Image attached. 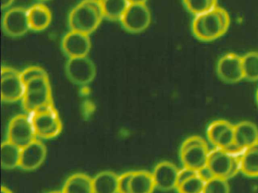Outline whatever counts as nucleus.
<instances>
[{"mask_svg": "<svg viewBox=\"0 0 258 193\" xmlns=\"http://www.w3.org/2000/svg\"><path fill=\"white\" fill-rule=\"evenodd\" d=\"M207 144L205 140L202 138L200 136H191L188 137V138L185 139L182 144H181L180 148H179V152H183L192 146H198V145Z\"/></svg>", "mask_w": 258, "mask_h": 193, "instance_id": "32", "label": "nucleus"}, {"mask_svg": "<svg viewBox=\"0 0 258 193\" xmlns=\"http://www.w3.org/2000/svg\"><path fill=\"white\" fill-rule=\"evenodd\" d=\"M104 18L110 21H120L130 3L127 0H99Z\"/></svg>", "mask_w": 258, "mask_h": 193, "instance_id": "23", "label": "nucleus"}, {"mask_svg": "<svg viewBox=\"0 0 258 193\" xmlns=\"http://www.w3.org/2000/svg\"><path fill=\"white\" fill-rule=\"evenodd\" d=\"M217 74L222 81L229 84L244 79L242 56L233 52L222 56L217 61Z\"/></svg>", "mask_w": 258, "mask_h": 193, "instance_id": "10", "label": "nucleus"}, {"mask_svg": "<svg viewBox=\"0 0 258 193\" xmlns=\"http://www.w3.org/2000/svg\"><path fill=\"white\" fill-rule=\"evenodd\" d=\"M40 1H49V0H40Z\"/></svg>", "mask_w": 258, "mask_h": 193, "instance_id": "39", "label": "nucleus"}, {"mask_svg": "<svg viewBox=\"0 0 258 193\" xmlns=\"http://www.w3.org/2000/svg\"><path fill=\"white\" fill-rule=\"evenodd\" d=\"M1 193H13L11 190L9 189L7 187L2 186L1 188Z\"/></svg>", "mask_w": 258, "mask_h": 193, "instance_id": "36", "label": "nucleus"}, {"mask_svg": "<svg viewBox=\"0 0 258 193\" xmlns=\"http://www.w3.org/2000/svg\"><path fill=\"white\" fill-rule=\"evenodd\" d=\"M206 181L197 174L182 182L176 186L178 193H203Z\"/></svg>", "mask_w": 258, "mask_h": 193, "instance_id": "26", "label": "nucleus"}, {"mask_svg": "<svg viewBox=\"0 0 258 193\" xmlns=\"http://www.w3.org/2000/svg\"><path fill=\"white\" fill-rule=\"evenodd\" d=\"M234 140H235V134H234V125L231 124L227 128L222 132L216 141L214 146L220 149L229 151L232 147H234Z\"/></svg>", "mask_w": 258, "mask_h": 193, "instance_id": "29", "label": "nucleus"}, {"mask_svg": "<svg viewBox=\"0 0 258 193\" xmlns=\"http://www.w3.org/2000/svg\"><path fill=\"white\" fill-rule=\"evenodd\" d=\"M230 125V122L223 119H218L211 122L207 128V137L210 143L214 146L219 136Z\"/></svg>", "mask_w": 258, "mask_h": 193, "instance_id": "28", "label": "nucleus"}, {"mask_svg": "<svg viewBox=\"0 0 258 193\" xmlns=\"http://www.w3.org/2000/svg\"><path fill=\"white\" fill-rule=\"evenodd\" d=\"M130 4H146L148 0H127Z\"/></svg>", "mask_w": 258, "mask_h": 193, "instance_id": "35", "label": "nucleus"}, {"mask_svg": "<svg viewBox=\"0 0 258 193\" xmlns=\"http://www.w3.org/2000/svg\"><path fill=\"white\" fill-rule=\"evenodd\" d=\"M118 179L114 172H100L93 178L94 193H118Z\"/></svg>", "mask_w": 258, "mask_h": 193, "instance_id": "19", "label": "nucleus"}, {"mask_svg": "<svg viewBox=\"0 0 258 193\" xmlns=\"http://www.w3.org/2000/svg\"><path fill=\"white\" fill-rule=\"evenodd\" d=\"M30 117L37 137L40 138H55L61 132L62 123L53 104L34 112Z\"/></svg>", "mask_w": 258, "mask_h": 193, "instance_id": "4", "label": "nucleus"}, {"mask_svg": "<svg viewBox=\"0 0 258 193\" xmlns=\"http://www.w3.org/2000/svg\"><path fill=\"white\" fill-rule=\"evenodd\" d=\"M234 147L244 151L258 142V128L253 122L242 121L234 125Z\"/></svg>", "mask_w": 258, "mask_h": 193, "instance_id": "15", "label": "nucleus"}, {"mask_svg": "<svg viewBox=\"0 0 258 193\" xmlns=\"http://www.w3.org/2000/svg\"><path fill=\"white\" fill-rule=\"evenodd\" d=\"M244 79L250 81L258 80V52L250 51L242 56Z\"/></svg>", "mask_w": 258, "mask_h": 193, "instance_id": "24", "label": "nucleus"}, {"mask_svg": "<svg viewBox=\"0 0 258 193\" xmlns=\"http://www.w3.org/2000/svg\"><path fill=\"white\" fill-rule=\"evenodd\" d=\"M36 139L37 134L30 116L17 115L11 119L8 128L9 141L22 149Z\"/></svg>", "mask_w": 258, "mask_h": 193, "instance_id": "6", "label": "nucleus"}, {"mask_svg": "<svg viewBox=\"0 0 258 193\" xmlns=\"http://www.w3.org/2000/svg\"><path fill=\"white\" fill-rule=\"evenodd\" d=\"M209 152L208 144L198 145L179 152V158L183 167L199 172L206 167Z\"/></svg>", "mask_w": 258, "mask_h": 193, "instance_id": "16", "label": "nucleus"}, {"mask_svg": "<svg viewBox=\"0 0 258 193\" xmlns=\"http://www.w3.org/2000/svg\"><path fill=\"white\" fill-rule=\"evenodd\" d=\"M156 188L153 175L146 170L133 171L131 179V193H152Z\"/></svg>", "mask_w": 258, "mask_h": 193, "instance_id": "20", "label": "nucleus"}, {"mask_svg": "<svg viewBox=\"0 0 258 193\" xmlns=\"http://www.w3.org/2000/svg\"><path fill=\"white\" fill-rule=\"evenodd\" d=\"M256 102H257V104H258V89H257V91H256Z\"/></svg>", "mask_w": 258, "mask_h": 193, "instance_id": "38", "label": "nucleus"}, {"mask_svg": "<svg viewBox=\"0 0 258 193\" xmlns=\"http://www.w3.org/2000/svg\"><path fill=\"white\" fill-rule=\"evenodd\" d=\"M66 73L74 84L85 85L94 80L96 67L91 59L85 57L69 58L66 64Z\"/></svg>", "mask_w": 258, "mask_h": 193, "instance_id": "7", "label": "nucleus"}, {"mask_svg": "<svg viewBox=\"0 0 258 193\" xmlns=\"http://www.w3.org/2000/svg\"><path fill=\"white\" fill-rule=\"evenodd\" d=\"M46 154L47 151L44 143L36 139L32 143L22 148L19 167L27 171L36 170L44 162Z\"/></svg>", "mask_w": 258, "mask_h": 193, "instance_id": "12", "label": "nucleus"}, {"mask_svg": "<svg viewBox=\"0 0 258 193\" xmlns=\"http://www.w3.org/2000/svg\"><path fill=\"white\" fill-rule=\"evenodd\" d=\"M3 30L7 36L13 38L21 37L30 30L28 9L15 7L9 9L3 17Z\"/></svg>", "mask_w": 258, "mask_h": 193, "instance_id": "9", "label": "nucleus"}, {"mask_svg": "<svg viewBox=\"0 0 258 193\" xmlns=\"http://www.w3.org/2000/svg\"><path fill=\"white\" fill-rule=\"evenodd\" d=\"M197 173L198 171L192 170V169L185 167H182V169L179 170V173H178L177 185H176V186L182 183L184 181L186 180V179H189L191 176L197 174Z\"/></svg>", "mask_w": 258, "mask_h": 193, "instance_id": "33", "label": "nucleus"}, {"mask_svg": "<svg viewBox=\"0 0 258 193\" xmlns=\"http://www.w3.org/2000/svg\"><path fill=\"white\" fill-rule=\"evenodd\" d=\"M232 158L233 153L232 152L216 147L210 151L207 167L212 172L214 176L229 179Z\"/></svg>", "mask_w": 258, "mask_h": 193, "instance_id": "14", "label": "nucleus"}, {"mask_svg": "<svg viewBox=\"0 0 258 193\" xmlns=\"http://www.w3.org/2000/svg\"><path fill=\"white\" fill-rule=\"evenodd\" d=\"M179 170L170 161H163L157 164L152 172L156 188L161 191H170L176 188Z\"/></svg>", "mask_w": 258, "mask_h": 193, "instance_id": "13", "label": "nucleus"}, {"mask_svg": "<svg viewBox=\"0 0 258 193\" xmlns=\"http://www.w3.org/2000/svg\"><path fill=\"white\" fill-rule=\"evenodd\" d=\"M62 193H94L93 178L86 173H74L66 179Z\"/></svg>", "mask_w": 258, "mask_h": 193, "instance_id": "18", "label": "nucleus"}, {"mask_svg": "<svg viewBox=\"0 0 258 193\" xmlns=\"http://www.w3.org/2000/svg\"><path fill=\"white\" fill-rule=\"evenodd\" d=\"M133 171L125 172L119 176L118 193H131V179Z\"/></svg>", "mask_w": 258, "mask_h": 193, "instance_id": "31", "label": "nucleus"}, {"mask_svg": "<svg viewBox=\"0 0 258 193\" xmlns=\"http://www.w3.org/2000/svg\"><path fill=\"white\" fill-rule=\"evenodd\" d=\"M53 104L49 76H40L25 84L22 98L24 110L31 115L34 112Z\"/></svg>", "mask_w": 258, "mask_h": 193, "instance_id": "3", "label": "nucleus"}, {"mask_svg": "<svg viewBox=\"0 0 258 193\" xmlns=\"http://www.w3.org/2000/svg\"><path fill=\"white\" fill-rule=\"evenodd\" d=\"M90 35L71 30L61 40V49L69 58L85 57L91 49Z\"/></svg>", "mask_w": 258, "mask_h": 193, "instance_id": "11", "label": "nucleus"}, {"mask_svg": "<svg viewBox=\"0 0 258 193\" xmlns=\"http://www.w3.org/2000/svg\"><path fill=\"white\" fill-rule=\"evenodd\" d=\"M25 84L21 72L10 66L1 69V99L3 102L15 103L22 100Z\"/></svg>", "mask_w": 258, "mask_h": 193, "instance_id": "5", "label": "nucleus"}, {"mask_svg": "<svg viewBox=\"0 0 258 193\" xmlns=\"http://www.w3.org/2000/svg\"><path fill=\"white\" fill-rule=\"evenodd\" d=\"M48 193H62V191H49V192Z\"/></svg>", "mask_w": 258, "mask_h": 193, "instance_id": "37", "label": "nucleus"}, {"mask_svg": "<svg viewBox=\"0 0 258 193\" xmlns=\"http://www.w3.org/2000/svg\"><path fill=\"white\" fill-rule=\"evenodd\" d=\"M186 10L194 17L212 10L218 6V0H182Z\"/></svg>", "mask_w": 258, "mask_h": 193, "instance_id": "25", "label": "nucleus"}, {"mask_svg": "<svg viewBox=\"0 0 258 193\" xmlns=\"http://www.w3.org/2000/svg\"><path fill=\"white\" fill-rule=\"evenodd\" d=\"M22 80L25 84L31 80L40 76H47L48 74L44 69L40 66H31L21 72Z\"/></svg>", "mask_w": 258, "mask_h": 193, "instance_id": "30", "label": "nucleus"}, {"mask_svg": "<svg viewBox=\"0 0 258 193\" xmlns=\"http://www.w3.org/2000/svg\"><path fill=\"white\" fill-rule=\"evenodd\" d=\"M103 18L99 0H83L71 11L69 25L71 30L90 35L99 27Z\"/></svg>", "mask_w": 258, "mask_h": 193, "instance_id": "2", "label": "nucleus"}, {"mask_svg": "<svg viewBox=\"0 0 258 193\" xmlns=\"http://www.w3.org/2000/svg\"><path fill=\"white\" fill-rule=\"evenodd\" d=\"M15 0H1V8L4 9H8L14 3Z\"/></svg>", "mask_w": 258, "mask_h": 193, "instance_id": "34", "label": "nucleus"}, {"mask_svg": "<svg viewBox=\"0 0 258 193\" xmlns=\"http://www.w3.org/2000/svg\"><path fill=\"white\" fill-rule=\"evenodd\" d=\"M230 22L229 12L217 6L209 12L195 17L191 22V31L199 40L212 42L228 31Z\"/></svg>", "mask_w": 258, "mask_h": 193, "instance_id": "1", "label": "nucleus"}, {"mask_svg": "<svg viewBox=\"0 0 258 193\" xmlns=\"http://www.w3.org/2000/svg\"><path fill=\"white\" fill-rule=\"evenodd\" d=\"M241 172L249 177H258V142L241 155Z\"/></svg>", "mask_w": 258, "mask_h": 193, "instance_id": "21", "label": "nucleus"}, {"mask_svg": "<svg viewBox=\"0 0 258 193\" xmlns=\"http://www.w3.org/2000/svg\"><path fill=\"white\" fill-rule=\"evenodd\" d=\"M120 21L126 31L140 33L150 25L152 15L146 4H130Z\"/></svg>", "mask_w": 258, "mask_h": 193, "instance_id": "8", "label": "nucleus"}, {"mask_svg": "<svg viewBox=\"0 0 258 193\" xmlns=\"http://www.w3.org/2000/svg\"><path fill=\"white\" fill-rule=\"evenodd\" d=\"M50 9L41 3H37L28 9V20L31 30L40 32L46 30L52 22Z\"/></svg>", "mask_w": 258, "mask_h": 193, "instance_id": "17", "label": "nucleus"}, {"mask_svg": "<svg viewBox=\"0 0 258 193\" xmlns=\"http://www.w3.org/2000/svg\"><path fill=\"white\" fill-rule=\"evenodd\" d=\"M22 149L12 142H4L1 146V164L4 169H14L20 165Z\"/></svg>", "mask_w": 258, "mask_h": 193, "instance_id": "22", "label": "nucleus"}, {"mask_svg": "<svg viewBox=\"0 0 258 193\" xmlns=\"http://www.w3.org/2000/svg\"><path fill=\"white\" fill-rule=\"evenodd\" d=\"M229 187L228 179L219 176H214L205 182L203 193H229Z\"/></svg>", "mask_w": 258, "mask_h": 193, "instance_id": "27", "label": "nucleus"}]
</instances>
